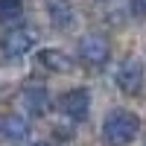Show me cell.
Instances as JSON below:
<instances>
[{"mask_svg":"<svg viewBox=\"0 0 146 146\" xmlns=\"http://www.w3.org/2000/svg\"><path fill=\"white\" fill-rule=\"evenodd\" d=\"M137 131H140V117L135 111H126V108H117L102 120L105 146H126L137 137Z\"/></svg>","mask_w":146,"mask_h":146,"instance_id":"obj_1","label":"cell"},{"mask_svg":"<svg viewBox=\"0 0 146 146\" xmlns=\"http://www.w3.org/2000/svg\"><path fill=\"white\" fill-rule=\"evenodd\" d=\"M35 29H9L3 35V41H0V58H6V62H15V58L27 56L32 47H35Z\"/></svg>","mask_w":146,"mask_h":146,"instance_id":"obj_2","label":"cell"},{"mask_svg":"<svg viewBox=\"0 0 146 146\" xmlns=\"http://www.w3.org/2000/svg\"><path fill=\"white\" fill-rule=\"evenodd\" d=\"M58 108H62V114H67L70 120L82 123V120L88 117V111H91V91L88 88L64 91L62 96H58Z\"/></svg>","mask_w":146,"mask_h":146,"instance_id":"obj_3","label":"cell"},{"mask_svg":"<svg viewBox=\"0 0 146 146\" xmlns=\"http://www.w3.org/2000/svg\"><path fill=\"white\" fill-rule=\"evenodd\" d=\"M108 53H111V47H108L105 35H100V32H88V35L79 41V56H82L88 64H102V62H108Z\"/></svg>","mask_w":146,"mask_h":146,"instance_id":"obj_4","label":"cell"},{"mask_svg":"<svg viewBox=\"0 0 146 146\" xmlns=\"http://www.w3.org/2000/svg\"><path fill=\"white\" fill-rule=\"evenodd\" d=\"M143 85V67L137 58H126L123 64L117 67V88L123 94H137Z\"/></svg>","mask_w":146,"mask_h":146,"instance_id":"obj_5","label":"cell"},{"mask_svg":"<svg viewBox=\"0 0 146 146\" xmlns=\"http://www.w3.org/2000/svg\"><path fill=\"white\" fill-rule=\"evenodd\" d=\"M0 137L6 143H23L29 137V123L21 114H3L0 117Z\"/></svg>","mask_w":146,"mask_h":146,"instance_id":"obj_6","label":"cell"},{"mask_svg":"<svg viewBox=\"0 0 146 146\" xmlns=\"http://www.w3.org/2000/svg\"><path fill=\"white\" fill-rule=\"evenodd\" d=\"M47 18L56 29H70L73 21H76L70 0H47Z\"/></svg>","mask_w":146,"mask_h":146,"instance_id":"obj_7","label":"cell"},{"mask_svg":"<svg viewBox=\"0 0 146 146\" xmlns=\"http://www.w3.org/2000/svg\"><path fill=\"white\" fill-rule=\"evenodd\" d=\"M38 64L53 70V73H70L73 70V62L62 53V50H53V47H47V50L38 53Z\"/></svg>","mask_w":146,"mask_h":146,"instance_id":"obj_8","label":"cell"},{"mask_svg":"<svg viewBox=\"0 0 146 146\" xmlns=\"http://www.w3.org/2000/svg\"><path fill=\"white\" fill-rule=\"evenodd\" d=\"M21 102L27 105V111H29V114L41 117V114L47 111V105H50V96H47L44 88H27V91L21 94Z\"/></svg>","mask_w":146,"mask_h":146,"instance_id":"obj_9","label":"cell"},{"mask_svg":"<svg viewBox=\"0 0 146 146\" xmlns=\"http://www.w3.org/2000/svg\"><path fill=\"white\" fill-rule=\"evenodd\" d=\"M23 18V0H0V27H12Z\"/></svg>","mask_w":146,"mask_h":146,"instance_id":"obj_10","label":"cell"},{"mask_svg":"<svg viewBox=\"0 0 146 146\" xmlns=\"http://www.w3.org/2000/svg\"><path fill=\"white\" fill-rule=\"evenodd\" d=\"M131 12H135V18H143L146 15V0H131Z\"/></svg>","mask_w":146,"mask_h":146,"instance_id":"obj_11","label":"cell"},{"mask_svg":"<svg viewBox=\"0 0 146 146\" xmlns=\"http://www.w3.org/2000/svg\"><path fill=\"white\" fill-rule=\"evenodd\" d=\"M32 146H50V143H32Z\"/></svg>","mask_w":146,"mask_h":146,"instance_id":"obj_12","label":"cell"}]
</instances>
